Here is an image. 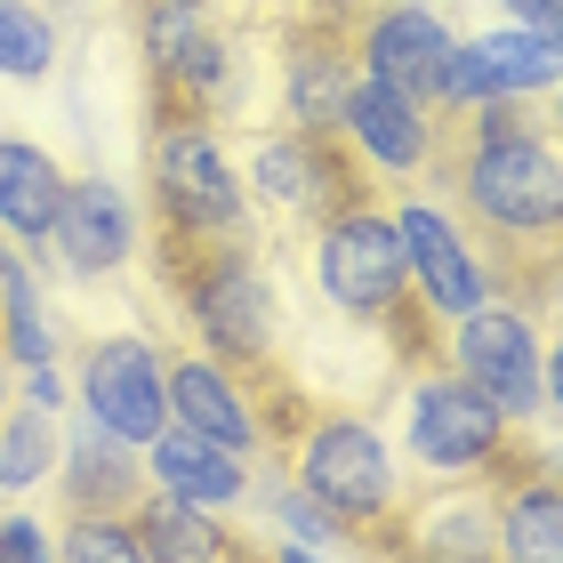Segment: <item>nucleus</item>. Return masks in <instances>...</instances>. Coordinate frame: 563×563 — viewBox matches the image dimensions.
I'll return each mask as SVG.
<instances>
[{
	"mask_svg": "<svg viewBox=\"0 0 563 563\" xmlns=\"http://www.w3.org/2000/svg\"><path fill=\"white\" fill-rule=\"evenodd\" d=\"M16 402V363H9V346H0V411Z\"/></svg>",
	"mask_w": 563,
	"mask_h": 563,
	"instance_id": "nucleus-29",
	"label": "nucleus"
},
{
	"mask_svg": "<svg viewBox=\"0 0 563 563\" xmlns=\"http://www.w3.org/2000/svg\"><path fill=\"white\" fill-rule=\"evenodd\" d=\"M242 186L258 194L282 225H306V234H314L322 218L354 210V201H387V177L354 153L346 130H298V121H266V130H250Z\"/></svg>",
	"mask_w": 563,
	"mask_h": 563,
	"instance_id": "nucleus-7",
	"label": "nucleus"
},
{
	"mask_svg": "<svg viewBox=\"0 0 563 563\" xmlns=\"http://www.w3.org/2000/svg\"><path fill=\"white\" fill-rule=\"evenodd\" d=\"M548 314H555V346H540V395H548V411L563 419V290L548 298Z\"/></svg>",
	"mask_w": 563,
	"mask_h": 563,
	"instance_id": "nucleus-27",
	"label": "nucleus"
},
{
	"mask_svg": "<svg viewBox=\"0 0 563 563\" xmlns=\"http://www.w3.org/2000/svg\"><path fill=\"white\" fill-rule=\"evenodd\" d=\"M33 555H57V540L24 516H0V563H33Z\"/></svg>",
	"mask_w": 563,
	"mask_h": 563,
	"instance_id": "nucleus-26",
	"label": "nucleus"
},
{
	"mask_svg": "<svg viewBox=\"0 0 563 563\" xmlns=\"http://www.w3.org/2000/svg\"><path fill=\"white\" fill-rule=\"evenodd\" d=\"M274 9L250 0H137L145 121H225L242 113V65Z\"/></svg>",
	"mask_w": 563,
	"mask_h": 563,
	"instance_id": "nucleus-4",
	"label": "nucleus"
},
{
	"mask_svg": "<svg viewBox=\"0 0 563 563\" xmlns=\"http://www.w3.org/2000/svg\"><path fill=\"white\" fill-rule=\"evenodd\" d=\"M507 9H516V24H540V33L563 24V0H507Z\"/></svg>",
	"mask_w": 563,
	"mask_h": 563,
	"instance_id": "nucleus-28",
	"label": "nucleus"
},
{
	"mask_svg": "<svg viewBox=\"0 0 563 563\" xmlns=\"http://www.w3.org/2000/svg\"><path fill=\"white\" fill-rule=\"evenodd\" d=\"M451 48H459V33L427 0H363V16H354V57H363V73H378V81L402 89V97H419L427 113L443 106Z\"/></svg>",
	"mask_w": 563,
	"mask_h": 563,
	"instance_id": "nucleus-11",
	"label": "nucleus"
},
{
	"mask_svg": "<svg viewBox=\"0 0 563 563\" xmlns=\"http://www.w3.org/2000/svg\"><path fill=\"white\" fill-rule=\"evenodd\" d=\"M145 483H162L169 499H194V507L234 516V507L250 499V459L210 443V434H194V427H162L145 443Z\"/></svg>",
	"mask_w": 563,
	"mask_h": 563,
	"instance_id": "nucleus-18",
	"label": "nucleus"
},
{
	"mask_svg": "<svg viewBox=\"0 0 563 563\" xmlns=\"http://www.w3.org/2000/svg\"><path fill=\"white\" fill-rule=\"evenodd\" d=\"M0 73L9 81H48L57 73V16H48V0H0Z\"/></svg>",
	"mask_w": 563,
	"mask_h": 563,
	"instance_id": "nucleus-24",
	"label": "nucleus"
},
{
	"mask_svg": "<svg viewBox=\"0 0 563 563\" xmlns=\"http://www.w3.org/2000/svg\"><path fill=\"white\" fill-rule=\"evenodd\" d=\"M145 210H153V266L201 258L225 242H266L250 218V186L210 137V121H145Z\"/></svg>",
	"mask_w": 563,
	"mask_h": 563,
	"instance_id": "nucleus-6",
	"label": "nucleus"
},
{
	"mask_svg": "<svg viewBox=\"0 0 563 563\" xmlns=\"http://www.w3.org/2000/svg\"><path fill=\"white\" fill-rule=\"evenodd\" d=\"M57 201H65V162L57 153L41 137H0V234L41 258L48 225H57Z\"/></svg>",
	"mask_w": 563,
	"mask_h": 563,
	"instance_id": "nucleus-21",
	"label": "nucleus"
},
{
	"mask_svg": "<svg viewBox=\"0 0 563 563\" xmlns=\"http://www.w3.org/2000/svg\"><path fill=\"white\" fill-rule=\"evenodd\" d=\"M73 378H81V411L89 427L121 434V443H153V434L169 427V387H162V346L153 339H89L81 363H73Z\"/></svg>",
	"mask_w": 563,
	"mask_h": 563,
	"instance_id": "nucleus-10",
	"label": "nucleus"
},
{
	"mask_svg": "<svg viewBox=\"0 0 563 563\" xmlns=\"http://www.w3.org/2000/svg\"><path fill=\"white\" fill-rule=\"evenodd\" d=\"M137 540H145V563H225V555H266L258 540H242L218 507H194V499H169L162 483L130 507Z\"/></svg>",
	"mask_w": 563,
	"mask_h": 563,
	"instance_id": "nucleus-20",
	"label": "nucleus"
},
{
	"mask_svg": "<svg viewBox=\"0 0 563 563\" xmlns=\"http://www.w3.org/2000/svg\"><path fill=\"white\" fill-rule=\"evenodd\" d=\"M427 186L459 201L492 298L548 314V298L563 290V130L540 113V97L434 106Z\"/></svg>",
	"mask_w": 563,
	"mask_h": 563,
	"instance_id": "nucleus-1",
	"label": "nucleus"
},
{
	"mask_svg": "<svg viewBox=\"0 0 563 563\" xmlns=\"http://www.w3.org/2000/svg\"><path fill=\"white\" fill-rule=\"evenodd\" d=\"M387 210H395L402 258H411V282L427 290V306H434L443 322H459L467 306L492 298V274H483L475 242H467V225H451V218L434 210V201H419V194H395Z\"/></svg>",
	"mask_w": 563,
	"mask_h": 563,
	"instance_id": "nucleus-13",
	"label": "nucleus"
},
{
	"mask_svg": "<svg viewBox=\"0 0 563 563\" xmlns=\"http://www.w3.org/2000/svg\"><path fill=\"white\" fill-rule=\"evenodd\" d=\"M250 9H282V0H250Z\"/></svg>",
	"mask_w": 563,
	"mask_h": 563,
	"instance_id": "nucleus-32",
	"label": "nucleus"
},
{
	"mask_svg": "<svg viewBox=\"0 0 563 563\" xmlns=\"http://www.w3.org/2000/svg\"><path fill=\"white\" fill-rule=\"evenodd\" d=\"M548 121H555V130H563V97H555V106H548Z\"/></svg>",
	"mask_w": 563,
	"mask_h": 563,
	"instance_id": "nucleus-31",
	"label": "nucleus"
},
{
	"mask_svg": "<svg viewBox=\"0 0 563 563\" xmlns=\"http://www.w3.org/2000/svg\"><path fill=\"white\" fill-rule=\"evenodd\" d=\"M57 492L73 516H130V507L145 499V459L137 443H121V434L106 427H81V434H65V451H57Z\"/></svg>",
	"mask_w": 563,
	"mask_h": 563,
	"instance_id": "nucleus-19",
	"label": "nucleus"
},
{
	"mask_svg": "<svg viewBox=\"0 0 563 563\" xmlns=\"http://www.w3.org/2000/svg\"><path fill=\"white\" fill-rule=\"evenodd\" d=\"M411 555L434 563H483L499 555V483L492 475H443V492H411Z\"/></svg>",
	"mask_w": 563,
	"mask_h": 563,
	"instance_id": "nucleus-17",
	"label": "nucleus"
},
{
	"mask_svg": "<svg viewBox=\"0 0 563 563\" xmlns=\"http://www.w3.org/2000/svg\"><path fill=\"white\" fill-rule=\"evenodd\" d=\"M282 9H298V0H282Z\"/></svg>",
	"mask_w": 563,
	"mask_h": 563,
	"instance_id": "nucleus-35",
	"label": "nucleus"
},
{
	"mask_svg": "<svg viewBox=\"0 0 563 563\" xmlns=\"http://www.w3.org/2000/svg\"><path fill=\"white\" fill-rule=\"evenodd\" d=\"M57 555H73V563H145V540H137V523L130 516H73L65 523V540H57Z\"/></svg>",
	"mask_w": 563,
	"mask_h": 563,
	"instance_id": "nucleus-25",
	"label": "nucleus"
},
{
	"mask_svg": "<svg viewBox=\"0 0 563 563\" xmlns=\"http://www.w3.org/2000/svg\"><path fill=\"white\" fill-rule=\"evenodd\" d=\"M387 201H354V210L314 225V290L330 298V314L378 330L402 371H427V363H451V322L434 314L427 290L411 282V258H402Z\"/></svg>",
	"mask_w": 563,
	"mask_h": 563,
	"instance_id": "nucleus-3",
	"label": "nucleus"
},
{
	"mask_svg": "<svg viewBox=\"0 0 563 563\" xmlns=\"http://www.w3.org/2000/svg\"><path fill=\"white\" fill-rule=\"evenodd\" d=\"M540 451H548V467H563V443H540Z\"/></svg>",
	"mask_w": 563,
	"mask_h": 563,
	"instance_id": "nucleus-30",
	"label": "nucleus"
},
{
	"mask_svg": "<svg viewBox=\"0 0 563 563\" xmlns=\"http://www.w3.org/2000/svg\"><path fill=\"white\" fill-rule=\"evenodd\" d=\"M0 258H9V234H0Z\"/></svg>",
	"mask_w": 563,
	"mask_h": 563,
	"instance_id": "nucleus-33",
	"label": "nucleus"
},
{
	"mask_svg": "<svg viewBox=\"0 0 563 563\" xmlns=\"http://www.w3.org/2000/svg\"><path fill=\"white\" fill-rule=\"evenodd\" d=\"M153 282H162V298H177L194 346L218 354L242 378L250 411L290 387V371H282V306H274V282H266V242H225V250H201V258H169V266H153Z\"/></svg>",
	"mask_w": 563,
	"mask_h": 563,
	"instance_id": "nucleus-5",
	"label": "nucleus"
},
{
	"mask_svg": "<svg viewBox=\"0 0 563 563\" xmlns=\"http://www.w3.org/2000/svg\"><path fill=\"white\" fill-rule=\"evenodd\" d=\"M162 387H169V419L177 427H194V434H210V443L225 451H266V434H258V411H250V395H242V378L218 363V354H201V346H177L162 354Z\"/></svg>",
	"mask_w": 563,
	"mask_h": 563,
	"instance_id": "nucleus-16",
	"label": "nucleus"
},
{
	"mask_svg": "<svg viewBox=\"0 0 563 563\" xmlns=\"http://www.w3.org/2000/svg\"><path fill=\"white\" fill-rule=\"evenodd\" d=\"M48 250H57L81 282L121 274L137 258V210H130V194H121L106 169H81V177L65 169V201H57V225H48Z\"/></svg>",
	"mask_w": 563,
	"mask_h": 563,
	"instance_id": "nucleus-14",
	"label": "nucleus"
},
{
	"mask_svg": "<svg viewBox=\"0 0 563 563\" xmlns=\"http://www.w3.org/2000/svg\"><path fill=\"white\" fill-rule=\"evenodd\" d=\"M563 81V48L540 24H516V33H483L459 41L443 65V106H475V97H540Z\"/></svg>",
	"mask_w": 563,
	"mask_h": 563,
	"instance_id": "nucleus-15",
	"label": "nucleus"
},
{
	"mask_svg": "<svg viewBox=\"0 0 563 563\" xmlns=\"http://www.w3.org/2000/svg\"><path fill=\"white\" fill-rule=\"evenodd\" d=\"M339 130L354 137V153H363L378 177H387V194L427 186V169H434V113L419 106V97L387 89L378 73H354V89L339 106Z\"/></svg>",
	"mask_w": 563,
	"mask_h": 563,
	"instance_id": "nucleus-12",
	"label": "nucleus"
},
{
	"mask_svg": "<svg viewBox=\"0 0 563 563\" xmlns=\"http://www.w3.org/2000/svg\"><path fill=\"white\" fill-rule=\"evenodd\" d=\"M451 363L467 371L516 427L548 411V395H540V330H531L523 306H507V298L467 306V314L451 322Z\"/></svg>",
	"mask_w": 563,
	"mask_h": 563,
	"instance_id": "nucleus-9",
	"label": "nucleus"
},
{
	"mask_svg": "<svg viewBox=\"0 0 563 563\" xmlns=\"http://www.w3.org/2000/svg\"><path fill=\"white\" fill-rule=\"evenodd\" d=\"M274 467L322 507V523L339 531V548L363 555H411V492L402 467L363 411L346 402H306L298 434L274 451Z\"/></svg>",
	"mask_w": 563,
	"mask_h": 563,
	"instance_id": "nucleus-2",
	"label": "nucleus"
},
{
	"mask_svg": "<svg viewBox=\"0 0 563 563\" xmlns=\"http://www.w3.org/2000/svg\"><path fill=\"white\" fill-rule=\"evenodd\" d=\"M555 48H563V24H555Z\"/></svg>",
	"mask_w": 563,
	"mask_h": 563,
	"instance_id": "nucleus-34",
	"label": "nucleus"
},
{
	"mask_svg": "<svg viewBox=\"0 0 563 563\" xmlns=\"http://www.w3.org/2000/svg\"><path fill=\"white\" fill-rule=\"evenodd\" d=\"M531 434L499 411L492 395L475 387L459 363H427L411 371V395H402V451H411L419 475H499Z\"/></svg>",
	"mask_w": 563,
	"mask_h": 563,
	"instance_id": "nucleus-8",
	"label": "nucleus"
},
{
	"mask_svg": "<svg viewBox=\"0 0 563 563\" xmlns=\"http://www.w3.org/2000/svg\"><path fill=\"white\" fill-rule=\"evenodd\" d=\"M499 555L563 563V467H548V451L499 483Z\"/></svg>",
	"mask_w": 563,
	"mask_h": 563,
	"instance_id": "nucleus-22",
	"label": "nucleus"
},
{
	"mask_svg": "<svg viewBox=\"0 0 563 563\" xmlns=\"http://www.w3.org/2000/svg\"><path fill=\"white\" fill-rule=\"evenodd\" d=\"M57 451H65V434H57V411L48 402H9L0 411V499H24V492H41L48 475H57Z\"/></svg>",
	"mask_w": 563,
	"mask_h": 563,
	"instance_id": "nucleus-23",
	"label": "nucleus"
}]
</instances>
